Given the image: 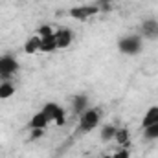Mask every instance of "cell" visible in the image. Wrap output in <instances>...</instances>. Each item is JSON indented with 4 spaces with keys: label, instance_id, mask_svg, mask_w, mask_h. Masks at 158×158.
Here are the masks:
<instances>
[{
    "label": "cell",
    "instance_id": "16",
    "mask_svg": "<svg viewBox=\"0 0 158 158\" xmlns=\"http://www.w3.org/2000/svg\"><path fill=\"white\" fill-rule=\"evenodd\" d=\"M37 35H39L40 39H46V37L55 35V30L52 26H48V24H42V26H39V30H37Z\"/></svg>",
    "mask_w": 158,
    "mask_h": 158
},
{
    "label": "cell",
    "instance_id": "15",
    "mask_svg": "<svg viewBox=\"0 0 158 158\" xmlns=\"http://www.w3.org/2000/svg\"><path fill=\"white\" fill-rule=\"evenodd\" d=\"M142 132H143V138L145 140H158V123L142 129Z\"/></svg>",
    "mask_w": 158,
    "mask_h": 158
},
{
    "label": "cell",
    "instance_id": "13",
    "mask_svg": "<svg viewBox=\"0 0 158 158\" xmlns=\"http://www.w3.org/2000/svg\"><path fill=\"white\" fill-rule=\"evenodd\" d=\"M15 94V86L9 83V81H4L0 83V99H7Z\"/></svg>",
    "mask_w": 158,
    "mask_h": 158
},
{
    "label": "cell",
    "instance_id": "8",
    "mask_svg": "<svg viewBox=\"0 0 158 158\" xmlns=\"http://www.w3.org/2000/svg\"><path fill=\"white\" fill-rule=\"evenodd\" d=\"M48 123H50V119L46 118V114L42 110H39L37 114H33L31 119L28 121V129H46Z\"/></svg>",
    "mask_w": 158,
    "mask_h": 158
},
{
    "label": "cell",
    "instance_id": "6",
    "mask_svg": "<svg viewBox=\"0 0 158 158\" xmlns=\"http://www.w3.org/2000/svg\"><path fill=\"white\" fill-rule=\"evenodd\" d=\"M55 42H57V50H66L74 42V31L70 28L55 30Z\"/></svg>",
    "mask_w": 158,
    "mask_h": 158
},
{
    "label": "cell",
    "instance_id": "4",
    "mask_svg": "<svg viewBox=\"0 0 158 158\" xmlns=\"http://www.w3.org/2000/svg\"><path fill=\"white\" fill-rule=\"evenodd\" d=\"M40 110L46 114V118L50 119V121H55V125H59V127L64 125V109L59 103H53V101L44 103V107Z\"/></svg>",
    "mask_w": 158,
    "mask_h": 158
},
{
    "label": "cell",
    "instance_id": "9",
    "mask_svg": "<svg viewBox=\"0 0 158 158\" xmlns=\"http://www.w3.org/2000/svg\"><path fill=\"white\" fill-rule=\"evenodd\" d=\"M72 109H74L76 114H83L86 109H90V107H88V96H86V94H77V96L72 99Z\"/></svg>",
    "mask_w": 158,
    "mask_h": 158
},
{
    "label": "cell",
    "instance_id": "20",
    "mask_svg": "<svg viewBox=\"0 0 158 158\" xmlns=\"http://www.w3.org/2000/svg\"><path fill=\"white\" fill-rule=\"evenodd\" d=\"M110 2H116V0H98V4H110Z\"/></svg>",
    "mask_w": 158,
    "mask_h": 158
},
{
    "label": "cell",
    "instance_id": "11",
    "mask_svg": "<svg viewBox=\"0 0 158 158\" xmlns=\"http://www.w3.org/2000/svg\"><path fill=\"white\" fill-rule=\"evenodd\" d=\"M40 37L35 33V35H31L30 39L24 42V53H28V55H31V53H35V52H40Z\"/></svg>",
    "mask_w": 158,
    "mask_h": 158
},
{
    "label": "cell",
    "instance_id": "5",
    "mask_svg": "<svg viewBox=\"0 0 158 158\" xmlns=\"http://www.w3.org/2000/svg\"><path fill=\"white\" fill-rule=\"evenodd\" d=\"M19 70V63L13 55L0 57V77H11Z\"/></svg>",
    "mask_w": 158,
    "mask_h": 158
},
{
    "label": "cell",
    "instance_id": "1",
    "mask_svg": "<svg viewBox=\"0 0 158 158\" xmlns=\"http://www.w3.org/2000/svg\"><path fill=\"white\" fill-rule=\"evenodd\" d=\"M118 50L123 55H138L143 50V37L142 35H125L118 39Z\"/></svg>",
    "mask_w": 158,
    "mask_h": 158
},
{
    "label": "cell",
    "instance_id": "12",
    "mask_svg": "<svg viewBox=\"0 0 158 158\" xmlns=\"http://www.w3.org/2000/svg\"><path fill=\"white\" fill-rule=\"evenodd\" d=\"M116 131H118V127L112 125V123L103 125V127H101V132H99L101 142H110V140H114V138H116Z\"/></svg>",
    "mask_w": 158,
    "mask_h": 158
},
{
    "label": "cell",
    "instance_id": "19",
    "mask_svg": "<svg viewBox=\"0 0 158 158\" xmlns=\"http://www.w3.org/2000/svg\"><path fill=\"white\" fill-rule=\"evenodd\" d=\"M114 156L116 158H129V151H127V149H121V151H118Z\"/></svg>",
    "mask_w": 158,
    "mask_h": 158
},
{
    "label": "cell",
    "instance_id": "21",
    "mask_svg": "<svg viewBox=\"0 0 158 158\" xmlns=\"http://www.w3.org/2000/svg\"><path fill=\"white\" fill-rule=\"evenodd\" d=\"M103 158H116V156H109V155H105V156H103Z\"/></svg>",
    "mask_w": 158,
    "mask_h": 158
},
{
    "label": "cell",
    "instance_id": "7",
    "mask_svg": "<svg viewBox=\"0 0 158 158\" xmlns=\"http://www.w3.org/2000/svg\"><path fill=\"white\" fill-rule=\"evenodd\" d=\"M142 37L156 39L158 37V20H155V19L143 20V24H142Z\"/></svg>",
    "mask_w": 158,
    "mask_h": 158
},
{
    "label": "cell",
    "instance_id": "14",
    "mask_svg": "<svg viewBox=\"0 0 158 158\" xmlns=\"http://www.w3.org/2000/svg\"><path fill=\"white\" fill-rule=\"evenodd\" d=\"M40 52H55L57 50V42H55V35L52 37H46V39H40Z\"/></svg>",
    "mask_w": 158,
    "mask_h": 158
},
{
    "label": "cell",
    "instance_id": "10",
    "mask_svg": "<svg viewBox=\"0 0 158 158\" xmlns=\"http://www.w3.org/2000/svg\"><path fill=\"white\" fill-rule=\"evenodd\" d=\"M155 123H158V105L147 109V112H145L143 118H142V129H145V127H149V125H155Z\"/></svg>",
    "mask_w": 158,
    "mask_h": 158
},
{
    "label": "cell",
    "instance_id": "18",
    "mask_svg": "<svg viewBox=\"0 0 158 158\" xmlns=\"http://www.w3.org/2000/svg\"><path fill=\"white\" fill-rule=\"evenodd\" d=\"M42 134H44V129H31V136L30 138L31 140H39Z\"/></svg>",
    "mask_w": 158,
    "mask_h": 158
},
{
    "label": "cell",
    "instance_id": "3",
    "mask_svg": "<svg viewBox=\"0 0 158 158\" xmlns=\"http://www.w3.org/2000/svg\"><path fill=\"white\" fill-rule=\"evenodd\" d=\"M99 6H76L72 9H68V17H72L74 20H79V22H86L90 17L98 15L99 13Z\"/></svg>",
    "mask_w": 158,
    "mask_h": 158
},
{
    "label": "cell",
    "instance_id": "17",
    "mask_svg": "<svg viewBox=\"0 0 158 158\" xmlns=\"http://www.w3.org/2000/svg\"><path fill=\"white\" fill-rule=\"evenodd\" d=\"M114 140L118 142L119 145L127 143V142H129V131H127V129H118V131H116V138H114Z\"/></svg>",
    "mask_w": 158,
    "mask_h": 158
},
{
    "label": "cell",
    "instance_id": "2",
    "mask_svg": "<svg viewBox=\"0 0 158 158\" xmlns=\"http://www.w3.org/2000/svg\"><path fill=\"white\" fill-rule=\"evenodd\" d=\"M101 114L98 109H86L83 114H79V131L81 132H90L96 127H99Z\"/></svg>",
    "mask_w": 158,
    "mask_h": 158
}]
</instances>
